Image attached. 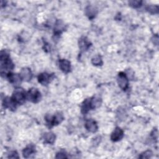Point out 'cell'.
I'll return each instance as SVG.
<instances>
[{
	"label": "cell",
	"instance_id": "obj_1",
	"mask_svg": "<svg viewBox=\"0 0 159 159\" xmlns=\"http://www.w3.org/2000/svg\"><path fill=\"white\" fill-rule=\"evenodd\" d=\"M14 68V64L11 59L9 53L6 50H2L0 53V73L2 77H6L11 73Z\"/></svg>",
	"mask_w": 159,
	"mask_h": 159
},
{
	"label": "cell",
	"instance_id": "obj_2",
	"mask_svg": "<svg viewBox=\"0 0 159 159\" xmlns=\"http://www.w3.org/2000/svg\"><path fill=\"white\" fill-rule=\"evenodd\" d=\"M64 120V116L61 111L56 112L53 115L46 114L45 116V120L46 125L48 128H52L61 124Z\"/></svg>",
	"mask_w": 159,
	"mask_h": 159
},
{
	"label": "cell",
	"instance_id": "obj_3",
	"mask_svg": "<svg viewBox=\"0 0 159 159\" xmlns=\"http://www.w3.org/2000/svg\"><path fill=\"white\" fill-rule=\"evenodd\" d=\"M11 97L17 105H22L27 99V93L23 88L17 87L13 91Z\"/></svg>",
	"mask_w": 159,
	"mask_h": 159
},
{
	"label": "cell",
	"instance_id": "obj_4",
	"mask_svg": "<svg viewBox=\"0 0 159 159\" xmlns=\"http://www.w3.org/2000/svg\"><path fill=\"white\" fill-rule=\"evenodd\" d=\"M41 99V93L37 88H31L27 92V99L32 103H38Z\"/></svg>",
	"mask_w": 159,
	"mask_h": 159
},
{
	"label": "cell",
	"instance_id": "obj_5",
	"mask_svg": "<svg viewBox=\"0 0 159 159\" xmlns=\"http://www.w3.org/2000/svg\"><path fill=\"white\" fill-rule=\"evenodd\" d=\"M117 82L119 88L123 91L127 89L129 87V78L125 72L120 71L118 73Z\"/></svg>",
	"mask_w": 159,
	"mask_h": 159
},
{
	"label": "cell",
	"instance_id": "obj_6",
	"mask_svg": "<svg viewBox=\"0 0 159 159\" xmlns=\"http://www.w3.org/2000/svg\"><path fill=\"white\" fill-rule=\"evenodd\" d=\"M54 78L53 74H50L47 72L40 73L37 76L38 82L42 86H47Z\"/></svg>",
	"mask_w": 159,
	"mask_h": 159
},
{
	"label": "cell",
	"instance_id": "obj_7",
	"mask_svg": "<svg viewBox=\"0 0 159 159\" xmlns=\"http://www.w3.org/2000/svg\"><path fill=\"white\" fill-rule=\"evenodd\" d=\"M2 104L4 108L8 109L11 111H15L18 106L12 98L9 96H5L2 99Z\"/></svg>",
	"mask_w": 159,
	"mask_h": 159
},
{
	"label": "cell",
	"instance_id": "obj_8",
	"mask_svg": "<svg viewBox=\"0 0 159 159\" xmlns=\"http://www.w3.org/2000/svg\"><path fill=\"white\" fill-rule=\"evenodd\" d=\"M6 78H7L9 82L11 83L13 86H14L16 88L19 87L20 84L22 81L20 74L17 73H14L11 72L7 75Z\"/></svg>",
	"mask_w": 159,
	"mask_h": 159
},
{
	"label": "cell",
	"instance_id": "obj_9",
	"mask_svg": "<svg viewBox=\"0 0 159 159\" xmlns=\"http://www.w3.org/2000/svg\"><path fill=\"white\" fill-rule=\"evenodd\" d=\"M92 43L89 40V39L85 37L82 36L78 40V47L80 50L81 52H86L89 50V48L91 47Z\"/></svg>",
	"mask_w": 159,
	"mask_h": 159
},
{
	"label": "cell",
	"instance_id": "obj_10",
	"mask_svg": "<svg viewBox=\"0 0 159 159\" xmlns=\"http://www.w3.org/2000/svg\"><path fill=\"white\" fill-rule=\"evenodd\" d=\"M58 66L60 70L64 73H68L71 71V63L69 60L65 58H61L58 60Z\"/></svg>",
	"mask_w": 159,
	"mask_h": 159
},
{
	"label": "cell",
	"instance_id": "obj_11",
	"mask_svg": "<svg viewBox=\"0 0 159 159\" xmlns=\"http://www.w3.org/2000/svg\"><path fill=\"white\" fill-rule=\"evenodd\" d=\"M36 153L35 146L33 144H29L22 150V155L25 158H33Z\"/></svg>",
	"mask_w": 159,
	"mask_h": 159
},
{
	"label": "cell",
	"instance_id": "obj_12",
	"mask_svg": "<svg viewBox=\"0 0 159 159\" xmlns=\"http://www.w3.org/2000/svg\"><path fill=\"white\" fill-rule=\"evenodd\" d=\"M124 133L123 130L119 127H116L111 133L110 138L112 142H116L121 140L124 137Z\"/></svg>",
	"mask_w": 159,
	"mask_h": 159
},
{
	"label": "cell",
	"instance_id": "obj_13",
	"mask_svg": "<svg viewBox=\"0 0 159 159\" xmlns=\"http://www.w3.org/2000/svg\"><path fill=\"white\" fill-rule=\"evenodd\" d=\"M20 76L22 80L25 82L30 81L33 77V73L30 70V68L28 67H24L21 69L20 72Z\"/></svg>",
	"mask_w": 159,
	"mask_h": 159
},
{
	"label": "cell",
	"instance_id": "obj_14",
	"mask_svg": "<svg viewBox=\"0 0 159 159\" xmlns=\"http://www.w3.org/2000/svg\"><path fill=\"white\" fill-rule=\"evenodd\" d=\"M86 129L91 133H96L98 130V125L96 120L93 119H89L86 120L84 124Z\"/></svg>",
	"mask_w": 159,
	"mask_h": 159
},
{
	"label": "cell",
	"instance_id": "obj_15",
	"mask_svg": "<svg viewBox=\"0 0 159 159\" xmlns=\"http://www.w3.org/2000/svg\"><path fill=\"white\" fill-rule=\"evenodd\" d=\"M91 110H94L99 107L102 104V98L99 95H94L89 98Z\"/></svg>",
	"mask_w": 159,
	"mask_h": 159
},
{
	"label": "cell",
	"instance_id": "obj_16",
	"mask_svg": "<svg viewBox=\"0 0 159 159\" xmlns=\"http://www.w3.org/2000/svg\"><path fill=\"white\" fill-rule=\"evenodd\" d=\"M65 30V24L60 19L56 20L53 28V34L55 36H59L61 35L62 32Z\"/></svg>",
	"mask_w": 159,
	"mask_h": 159
},
{
	"label": "cell",
	"instance_id": "obj_17",
	"mask_svg": "<svg viewBox=\"0 0 159 159\" xmlns=\"http://www.w3.org/2000/svg\"><path fill=\"white\" fill-rule=\"evenodd\" d=\"M85 14L89 19H93L96 17V15L98 14V9L96 7L93 6H88L86 7L85 10Z\"/></svg>",
	"mask_w": 159,
	"mask_h": 159
},
{
	"label": "cell",
	"instance_id": "obj_18",
	"mask_svg": "<svg viewBox=\"0 0 159 159\" xmlns=\"http://www.w3.org/2000/svg\"><path fill=\"white\" fill-rule=\"evenodd\" d=\"M56 135L52 132H45L43 135V142L47 144L52 145L55 142Z\"/></svg>",
	"mask_w": 159,
	"mask_h": 159
},
{
	"label": "cell",
	"instance_id": "obj_19",
	"mask_svg": "<svg viewBox=\"0 0 159 159\" xmlns=\"http://www.w3.org/2000/svg\"><path fill=\"white\" fill-rule=\"evenodd\" d=\"M91 110L90 103H89V98L85 99L81 106V112L83 114H87Z\"/></svg>",
	"mask_w": 159,
	"mask_h": 159
},
{
	"label": "cell",
	"instance_id": "obj_20",
	"mask_svg": "<svg viewBox=\"0 0 159 159\" xmlns=\"http://www.w3.org/2000/svg\"><path fill=\"white\" fill-rule=\"evenodd\" d=\"M91 63L94 66H102L103 65V61L101 56L99 55H96L94 56L91 58Z\"/></svg>",
	"mask_w": 159,
	"mask_h": 159
},
{
	"label": "cell",
	"instance_id": "obj_21",
	"mask_svg": "<svg viewBox=\"0 0 159 159\" xmlns=\"http://www.w3.org/2000/svg\"><path fill=\"white\" fill-rule=\"evenodd\" d=\"M146 11L151 14H157L159 12V7L155 4H149L146 7Z\"/></svg>",
	"mask_w": 159,
	"mask_h": 159
},
{
	"label": "cell",
	"instance_id": "obj_22",
	"mask_svg": "<svg viewBox=\"0 0 159 159\" xmlns=\"http://www.w3.org/2000/svg\"><path fill=\"white\" fill-rule=\"evenodd\" d=\"M142 2H143L142 1H139V0H131V1H129L128 2V4H129V6H130L131 7L137 9V8H139V7H140L142 6Z\"/></svg>",
	"mask_w": 159,
	"mask_h": 159
},
{
	"label": "cell",
	"instance_id": "obj_23",
	"mask_svg": "<svg viewBox=\"0 0 159 159\" xmlns=\"http://www.w3.org/2000/svg\"><path fill=\"white\" fill-rule=\"evenodd\" d=\"M153 155V152L152 150H145V152H142L140 156L139 157V158L143 159V158H150Z\"/></svg>",
	"mask_w": 159,
	"mask_h": 159
},
{
	"label": "cell",
	"instance_id": "obj_24",
	"mask_svg": "<svg viewBox=\"0 0 159 159\" xmlns=\"http://www.w3.org/2000/svg\"><path fill=\"white\" fill-rule=\"evenodd\" d=\"M55 158H68V157L67 156V154L65 151L60 150L57 153Z\"/></svg>",
	"mask_w": 159,
	"mask_h": 159
},
{
	"label": "cell",
	"instance_id": "obj_25",
	"mask_svg": "<svg viewBox=\"0 0 159 159\" xmlns=\"http://www.w3.org/2000/svg\"><path fill=\"white\" fill-rule=\"evenodd\" d=\"M7 158H19V156L18 153L16 150H13V151H11L8 153Z\"/></svg>",
	"mask_w": 159,
	"mask_h": 159
},
{
	"label": "cell",
	"instance_id": "obj_26",
	"mask_svg": "<svg viewBox=\"0 0 159 159\" xmlns=\"http://www.w3.org/2000/svg\"><path fill=\"white\" fill-rule=\"evenodd\" d=\"M150 136L152 138L153 140H157L158 139V130L156 129H153V130L152 131L150 134Z\"/></svg>",
	"mask_w": 159,
	"mask_h": 159
},
{
	"label": "cell",
	"instance_id": "obj_27",
	"mask_svg": "<svg viewBox=\"0 0 159 159\" xmlns=\"http://www.w3.org/2000/svg\"><path fill=\"white\" fill-rule=\"evenodd\" d=\"M154 44H155V45H158V35H154Z\"/></svg>",
	"mask_w": 159,
	"mask_h": 159
}]
</instances>
